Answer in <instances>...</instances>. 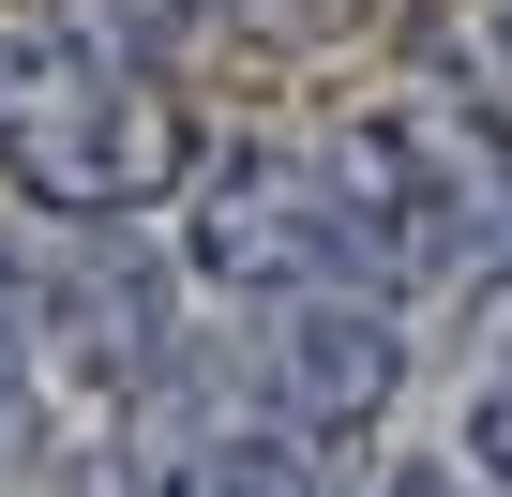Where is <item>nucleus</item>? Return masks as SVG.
I'll use <instances>...</instances> for the list:
<instances>
[{
	"mask_svg": "<svg viewBox=\"0 0 512 497\" xmlns=\"http://www.w3.org/2000/svg\"><path fill=\"white\" fill-rule=\"evenodd\" d=\"M16 332L46 347V377H76V392H151V362L181 347L166 332V272H136V257H61V272H16Z\"/></svg>",
	"mask_w": 512,
	"mask_h": 497,
	"instance_id": "5",
	"label": "nucleus"
},
{
	"mask_svg": "<svg viewBox=\"0 0 512 497\" xmlns=\"http://www.w3.org/2000/svg\"><path fill=\"white\" fill-rule=\"evenodd\" d=\"M151 16H226V0H151Z\"/></svg>",
	"mask_w": 512,
	"mask_h": 497,
	"instance_id": "9",
	"label": "nucleus"
},
{
	"mask_svg": "<svg viewBox=\"0 0 512 497\" xmlns=\"http://www.w3.org/2000/svg\"><path fill=\"white\" fill-rule=\"evenodd\" d=\"M181 196H196V287H226V302H272V287H317V272H377L347 196H332V166H302V151H196Z\"/></svg>",
	"mask_w": 512,
	"mask_h": 497,
	"instance_id": "3",
	"label": "nucleus"
},
{
	"mask_svg": "<svg viewBox=\"0 0 512 497\" xmlns=\"http://www.w3.org/2000/svg\"><path fill=\"white\" fill-rule=\"evenodd\" d=\"M0 181L76 211V226H121V211L196 181V106L136 46L31 16V31H0Z\"/></svg>",
	"mask_w": 512,
	"mask_h": 497,
	"instance_id": "1",
	"label": "nucleus"
},
{
	"mask_svg": "<svg viewBox=\"0 0 512 497\" xmlns=\"http://www.w3.org/2000/svg\"><path fill=\"white\" fill-rule=\"evenodd\" d=\"M332 196L392 287L497 272V121L482 106H362L332 136Z\"/></svg>",
	"mask_w": 512,
	"mask_h": 497,
	"instance_id": "2",
	"label": "nucleus"
},
{
	"mask_svg": "<svg viewBox=\"0 0 512 497\" xmlns=\"http://www.w3.org/2000/svg\"><path fill=\"white\" fill-rule=\"evenodd\" d=\"M151 497H332V482H317V437L287 422H211L151 467Z\"/></svg>",
	"mask_w": 512,
	"mask_h": 497,
	"instance_id": "6",
	"label": "nucleus"
},
{
	"mask_svg": "<svg viewBox=\"0 0 512 497\" xmlns=\"http://www.w3.org/2000/svg\"><path fill=\"white\" fill-rule=\"evenodd\" d=\"M392 497H467V482H437V467H407V482H392Z\"/></svg>",
	"mask_w": 512,
	"mask_h": 497,
	"instance_id": "8",
	"label": "nucleus"
},
{
	"mask_svg": "<svg viewBox=\"0 0 512 497\" xmlns=\"http://www.w3.org/2000/svg\"><path fill=\"white\" fill-rule=\"evenodd\" d=\"M467 467H482V482H512V362H497V377H482V407H467Z\"/></svg>",
	"mask_w": 512,
	"mask_h": 497,
	"instance_id": "7",
	"label": "nucleus"
},
{
	"mask_svg": "<svg viewBox=\"0 0 512 497\" xmlns=\"http://www.w3.org/2000/svg\"><path fill=\"white\" fill-rule=\"evenodd\" d=\"M241 362L256 392H272L287 437H362L392 407V362H407V317L377 272H317V287H272V302H241Z\"/></svg>",
	"mask_w": 512,
	"mask_h": 497,
	"instance_id": "4",
	"label": "nucleus"
}]
</instances>
